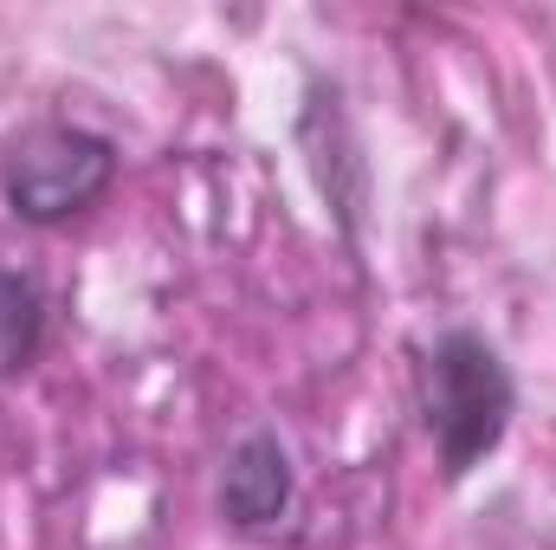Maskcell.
Here are the masks:
<instances>
[{"label": "cell", "mask_w": 556, "mask_h": 550, "mask_svg": "<svg viewBox=\"0 0 556 550\" xmlns=\"http://www.w3.org/2000/svg\"><path fill=\"white\" fill-rule=\"evenodd\" d=\"M124 155L104 130L85 124H33L26 137L0 155V195L7 214L26 227H65L78 214H91L111 182H117Z\"/></svg>", "instance_id": "obj_2"}, {"label": "cell", "mask_w": 556, "mask_h": 550, "mask_svg": "<svg viewBox=\"0 0 556 550\" xmlns=\"http://www.w3.org/2000/svg\"><path fill=\"white\" fill-rule=\"evenodd\" d=\"M415 409L433 440L440 486H459L472 466H485L505 447L518 414V376L485 330L453 324L415 350Z\"/></svg>", "instance_id": "obj_1"}, {"label": "cell", "mask_w": 556, "mask_h": 550, "mask_svg": "<svg viewBox=\"0 0 556 550\" xmlns=\"http://www.w3.org/2000/svg\"><path fill=\"white\" fill-rule=\"evenodd\" d=\"M220 518L233 532H273L291 518L298 505V466H291V447L278 427H247L220 466V492H214Z\"/></svg>", "instance_id": "obj_3"}, {"label": "cell", "mask_w": 556, "mask_h": 550, "mask_svg": "<svg viewBox=\"0 0 556 550\" xmlns=\"http://www.w3.org/2000/svg\"><path fill=\"white\" fill-rule=\"evenodd\" d=\"M46 350V291L20 266H0V383L26 376Z\"/></svg>", "instance_id": "obj_4"}]
</instances>
